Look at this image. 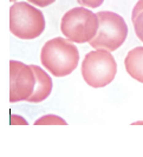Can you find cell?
<instances>
[{"label": "cell", "instance_id": "8992f818", "mask_svg": "<svg viewBox=\"0 0 143 157\" xmlns=\"http://www.w3.org/2000/svg\"><path fill=\"white\" fill-rule=\"evenodd\" d=\"M36 75L31 65L10 62V102L27 101L36 89Z\"/></svg>", "mask_w": 143, "mask_h": 157}, {"label": "cell", "instance_id": "9a60e30c", "mask_svg": "<svg viewBox=\"0 0 143 157\" xmlns=\"http://www.w3.org/2000/svg\"><path fill=\"white\" fill-rule=\"evenodd\" d=\"M10 1H12V2H16L17 0H10Z\"/></svg>", "mask_w": 143, "mask_h": 157}, {"label": "cell", "instance_id": "9c48e42d", "mask_svg": "<svg viewBox=\"0 0 143 157\" xmlns=\"http://www.w3.org/2000/svg\"><path fill=\"white\" fill-rule=\"evenodd\" d=\"M36 125H66V121H64L63 118L58 117L56 115H46V116H43V117L38 118L36 122H34Z\"/></svg>", "mask_w": 143, "mask_h": 157}, {"label": "cell", "instance_id": "3957f363", "mask_svg": "<svg viewBox=\"0 0 143 157\" xmlns=\"http://www.w3.org/2000/svg\"><path fill=\"white\" fill-rule=\"evenodd\" d=\"M99 27L97 14L87 7L69 10L60 20V31L71 43L84 44L95 38Z\"/></svg>", "mask_w": 143, "mask_h": 157}, {"label": "cell", "instance_id": "30bf717a", "mask_svg": "<svg viewBox=\"0 0 143 157\" xmlns=\"http://www.w3.org/2000/svg\"><path fill=\"white\" fill-rule=\"evenodd\" d=\"M131 21H133V25H134L137 38L143 43V11L140 12L135 18H133Z\"/></svg>", "mask_w": 143, "mask_h": 157}, {"label": "cell", "instance_id": "8fae6325", "mask_svg": "<svg viewBox=\"0 0 143 157\" xmlns=\"http://www.w3.org/2000/svg\"><path fill=\"white\" fill-rule=\"evenodd\" d=\"M104 0H77L80 6L87 8H97L103 4Z\"/></svg>", "mask_w": 143, "mask_h": 157}, {"label": "cell", "instance_id": "52a82bcc", "mask_svg": "<svg viewBox=\"0 0 143 157\" xmlns=\"http://www.w3.org/2000/svg\"><path fill=\"white\" fill-rule=\"evenodd\" d=\"M34 75H36V89L31 94V97L26 101L27 103H41L44 102L52 91V79L45 71L40 66L37 65H31Z\"/></svg>", "mask_w": 143, "mask_h": 157}, {"label": "cell", "instance_id": "5bb4252c", "mask_svg": "<svg viewBox=\"0 0 143 157\" xmlns=\"http://www.w3.org/2000/svg\"><path fill=\"white\" fill-rule=\"evenodd\" d=\"M131 124H143V122H135V123H131Z\"/></svg>", "mask_w": 143, "mask_h": 157}, {"label": "cell", "instance_id": "4fadbf2b", "mask_svg": "<svg viewBox=\"0 0 143 157\" xmlns=\"http://www.w3.org/2000/svg\"><path fill=\"white\" fill-rule=\"evenodd\" d=\"M143 11V0H138L137 2H136V5L134 6L133 8V12H131V19L133 18H135L140 12H142Z\"/></svg>", "mask_w": 143, "mask_h": 157}, {"label": "cell", "instance_id": "ba28073f", "mask_svg": "<svg viewBox=\"0 0 143 157\" xmlns=\"http://www.w3.org/2000/svg\"><path fill=\"white\" fill-rule=\"evenodd\" d=\"M124 65L128 75L143 84V47L137 46L130 50L126 56Z\"/></svg>", "mask_w": 143, "mask_h": 157}, {"label": "cell", "instance_id": "7a4b0ae2", "mask_svg": "<svg viewBox=\"0 0 143 157\" xmlns=\"http://www.w3.org/2000/svg\"><path fill=\"white\" fill-rule=\"evenodd\" d=\"M45 30L43 12L33 7L30 2H14L10 8V31L23 40L38 38Z\"/></svg>", "mask_w": 143, "mask_h": 157}, {"label": "cell", "instance_id": "7c38bea8", "mask_svg": "<svg viewBox=\"0 0 143 157\" xmlns=\"http://www.w3.org/2000/svg\"><path fill=\"white\" fill-rule=\"evenodd\" d=\"M27 1L32 5L38 6V7H46L48 5H52L56 0H27Z\"/></svg>", "mask_w": 143, "mask_h": 157}, {"label": "cell", "instance_id": "5b68a950", "mask_svg": "<svg viewBox=\"0 0 143 157\" xmlns=\"http://www.w3.org/2000/svg\"><path fill=\"white\" fill-rule=\"evenodd\" d=\"M117 73V63L104 50H94L87 53L82 62V76L89 86L99 89L109 85Z\"/></svg>", "mask_w": 143, "mask_h": 157}, {"label": "cell", "instance_id": "6da1fadb", "mask_svg": "<svg viewBox=\"0 0 143 157\" xmlns=\"http://www.w3.org/2000/svg\"><path fill=\"white\" fill-rule=\"evenodd\" d=\"M41 65L55 77L71 75L79 63V51L70 40L53 38L46 41L40 51Z\"/></svg>", "mask_w": 143, "mask_h": 157}, {"label": "cell", "instance_id": "277c9868", "mask_svg": "<svg viewBox=\"0 0 143 157\" xmlns=\"http://www.w3.org/2000/svg\"><path fill=\"white\" fill-rule=\"evenodd\" d=\"M99 27L95 38L89 41L95 50L114 52L123 45L128 36V26L122 17L111 11H99L96 13Z\"/></svg>", "mask_w": 143, "mask_h": 157}]
</instances>
